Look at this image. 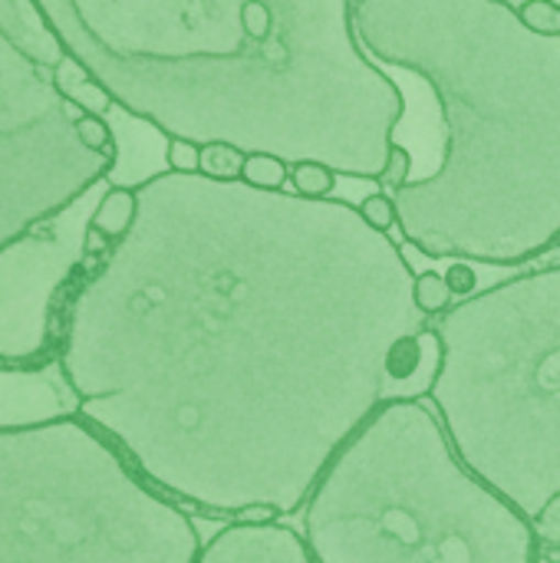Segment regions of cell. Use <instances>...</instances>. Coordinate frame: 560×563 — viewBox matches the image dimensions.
<instances>
[{
  "instance_id": "obj_1",
  "label": "cell",
  "mask_w": 560,
  "mask_h": 563,
  "mask_svg": "<svg viewBox=\"0 0 560 563\" xmlns=\"http://www.w3.org/2000/svg\"><path fill=\"white\" fill-rule=\"evenodd\" d=\"M135 195L59 313L79 416L205 515L304 511L396 399L386 356L426 330L416 274L350 201L175 172Z\"/></svg>"
},
{
  "instance_id": "obj_2",
  "label": "cell",
  "mask_w": 560,
  "mask_h": 563,
  "mask_svg": "<svg viewBox=\"0 0 560 563\" xmlns=\"http://www.w3.org/2000/svg\"><path fill=\"white\" fill-rule=\"evenodd\" d=\"M63 49L165 135L373 181L406 115L350 0H36Z\"/></svg>"
},
{
  "instance_id": "obj_3",
  "label": "cell",
  "mask_w": 560,
  "mask_h": 563,
  "mask_svg": "<svg viewBox=\"0 0 560 563\" xmlns=\"http://www.w3.org/2000/svg\"><path fill=\"white\" fill-rule=\"evenodd\" d=\"M317 563H538L535 525L452 449L432 406L386 399L304 505Z\"/></svg>"
},
{
  "instance_id": "obj_4",
  "label": "cell",
  "mask_w": 560,
  "mask_h": 563,
  "mask_svg": "<svg viewBox=\"0 0 560 563\" xmlns=\"http://www.w3.org/2000/svg\"><path fill=\"white\" fill-rule=\"evenodd\" d=\"M436 333L429 406L455 455L535 525L560 498V264L459 300Z\"/></svg>"
},
{
  "instance_id": "obj_5",
  "label": "cell",
  "mask_w": 560,
  "mask_h": 563,
  "mask_svg": "<svg viewBox=\"0 0 560 563\" xmlns=\"http://www.w3.org/2000/svg\"><path fill=\"white\" fill-rule=\"evenodd\" d=\"M201 548L83 416L0 432V563H198Z\"/></svg>"
},
{
  "instance_id": "obj_6",
  "label": "cell",
  "mask_w": 560,
  "mask_h": 563,
  "mask_svg": "<svg viewBox=\"0 0 560 563\" xmlns=\"http://www.w3.org/2000/svg\"><path fill=\"white\" fill-rule=\"evenodd\" d=\"M79 115L53 69L26 59L0 30V251L106 181L116 158L79 139Z\"/></svg>"
},
{
  "instance_id": "obj_7",
  "label": "cell",
  "mask_w": 560,
  "mask_h": 563,
  "mask_svg": "<svg viewBox=\"0 0 560 563\" xmlns=\"http://www.w3.org/2000/svg\"><path fill=\"white\" fill-rule=\"evenodd\" d=\"M109 181L0 251V363H30L59 333L63 303L86 267V234Z\"/></svg>"
},
{
  "instance_id": "obj_8",
  "label": "cell",
  "mask_w": 560,
  "mask_h": 563,
  "mask_svg": "<svg viewBox=\"0 0 560 563\" xmlns=\"http://www.w3.org/2000/svg\"><path fill=\"white\" fill-rule=\"evenodd\" d=\"M79 412V402L59 369H10L0 366V432L36 429Z\"/></svg>"
},
{
  "instance_id": "obj_9",
  "label": "cell",
  "mask_w": 560,
  "mask_h": 563,
  "mask_svg": "<svg viewBox=\"0 0 560 563\" xmlns=\"http://www.w3.org/2000/svg\"><path fill=\"white\" fill-rule=\"evenodd\" d=\"M198 563H317L307 538L281 521L228 525L205 541Z\"/></svg>"
},
{
  "instance_id": "obj_10",
  "label": "cell",
  "mask_w": 560,
  "mask_h": 563,
  "mask_svg": "<svg viewBox=\"0 0 560 563\" xmlns=\"http://www.w3.org/2000/svg\"><path fill=\"white\" fill-rule=\"evenodd\" d=\"M112 139H116V162L106 175L109 185L116 188H142L145 181L158 178L168 172V139L155 122L112 106L106 115Z\"/></svg>"
},
{
  "instance_id": "obj_11",
  "label": "cell",
  "mask_w": 560,
  "mask_h": 563,
  "mask_svg": "<svg viewBox=\"0 0 560 563\" xmlns=\"http://www.w3.org/2000/svg\"><path fill=\"white\" fill-rule=\"evenodd\" d=\"M0 30L26 59H33L43 69H56L66 56L59 36L46 23L36 0H0Z\"/></svg>"
},
{
  "instance_id": "obj_12",
  "label": "cell",
  "mask_w": 560,
  "mask_h": 563,
  "mask_svg": "<svg viewBox=\"0 0 560 563\" xmlns=\"http://www.w3.org/2000/svg\"><path fill=\"white\" fill-rule=\"evenodd\" d=\"M135 218H139V195H135V188L109 185L102 191L96 211H92V231H99L102 238H109L116 244V241H122L132 231Z\"/></svg>"
},
{
  "instance_id": "obj_13",
  "label": "cell",
  "mask_w": 560,
  "mask_h": 563,
  "mask_svg": "<svg viewBox=\"0 0 560 563\" xmlns=\"http://www.w3.org/2000/svg\"><path fill=\"white\" fill-rule=\"evenodd\" d=\"M248 155L251 152H244L241 145L208 142V145H201V172L198 175L215 178V181H241Z\"/></svg>"
},
{
  "instance_id": "obj_14",
  "label": "cell",
  "mask_w": 560,
  "mask_h": 563,
  "mask_svg": "<svg viewBox=\"0 0 560 563\" xmlns=\"http://www.w3.org/2000/svg\"><path fill=\"white\" fill-rule=\"evenodd\" d=\"M290 191L300 195V198H314V201H323L337 191L340 185V175L323 165V162H294L290 165Z\"/></svg>"
},
{
  "instance_id": "obj_15",
  "label": "cell",
  "mask_w": 560,
  "mask_h": 563,
  "mask_svg": "<svg viewBox=\"0 0 560 563\" xmlns=\"http://www.w3.org/2000/svg\"><path fill=\"white\" fill-rule=\"evenodd\" d=\"M241 181L251 188H261V191H284L290 181V162H284L281 155H271V152H251L244 162Z\"/></svg>"
},
{
  "instance_id": "obj_16",
  "label": "cell",
  "mask_w": 560,
  "mask_h": 563,
  "mask_svg": "<svg viewBox=\"0 0 560 563\" xmlns=\"http://www.w3.org/2000/svg\"><path fill=\"white\" fill-rule=\"evenodd\" d=\"M515 13L528 33L541 40H560V0H525Z\"/></svg>"
},
{
  "instance_id": "obj_17",
  "label": "cell",
  "mask_w": 560,
  "mask_h": 563,
  "mask_svg": "<svg viewBox=\"0 0 560 563\" xmlns=\"http://www.w3.org/2000/svg\"><path fill=\"white\" fill-rule=\"evenodd\" d=\"M413 297H416V307L426 317H442L452 307V290L446 284V274H439V271L419 274L416 277V287H413Z\"/></svg>"
},
{
  "instance_id": "obj_18",
  "label": "cell",
  "mask_w": 560,
  "mask_h": 563,
  "mask_svg": "<svg viewBox=\"0 0 560 563\" xmlns=\"http://www.w3.org/2000/svg\"><path fill=\"white\" fill-rule=\"evenodd\" d=\"M356 211H360V218L373 228V231H380V234H393L396 228H399V208H396V198L389 195V191H370V195H363L360 198V205H356Z\"/></svg>"
},
{
  "instance_id": "obj_19",
  "label": "cell",
  "mask_w": 560,
  "mask_h": 563,
  "mask_svg": "<svg viewBox=\"0 0 560 563\" xmlns=\"http://www.w3.org/2000/svg\"><path fill=\"white\" fill-rule=\"evenodd\" d=\"M409 181H413V152H409L403 142L393 139V145H389V162H386L383 175L376 178V185H380V191L396 195V191L406 188Z\"/></svg>"
},
{
  "instance_id": "obj_20",
  "label": "cell",
  "mask_w": 560,
  "mask_h": 563,
  "mask_svg": "<svg viewBox=\"0 0 560 563\" xmlns=\"http://www.w3.org/2000/svg\"><path fill=\"white\" fill-rule=\"evenodd\" d=\"M66 99H73L83 112H89V115H109V109L116 106V99L92 79V76H86V79H79L69 92H66Z\"/></svg>"
},
{
  "instance_id": "obj_21",
  "label": "cell",
  "mask_w": 560,
  "mask_h": 563,
  "mask_svg": "<svg viewBox=\"0 0 560 563\" xmlns=\"http://www.w3.org/2000/svg\"><path fill=\"white\" fill-rule=\"evenodd\" d=\"M168 172L175 175H198L201 172V145L191 139H168Z\"/></svg>"
},
{
  "instance_id": "obj_22",
  "label": "cell",
  "mask_w": 560,
  "mask_h": 563,
  "mask_svg": "<svg viewBox=\"0 0 560 563\" xmlns=\"http://www.w3.org/2000/svg\"><path fill=\"white\" fill-rule=\"evenodd\" d=\"M446 284H449L452 297L469 300V297L479 294V267L472 261H452L449 271H446Z\"/></svg>"
},
{
  "instance_id": "obj_23",
  "label": "cell",
  "mask_w": 560,
  "mask_h": 563,
  "mask_svg": "<svg viewBox=\"0 0 560 563\" xmlns=\"http://www.w3.org/2000/svg\"><path fill=\"white\" fill-rule=\"evenodd\" d=\"M535 534H538V544H541L545 551L560 548V498H554V501L535 518Z\"/></svg>"
},
{
  "instance_id": "obj_24",
  "label": "cell",
  "mask_w": 560,
  "mask_h": 563,
  "mask_svg": "<svg viewBox=\"0 0 560 563\" xmlns=\"http://www.w3.org/2000/svg\"><path fill=\"white\" fill-rule=\"evenodd\" d=\"M281 515L274 511V508H267V505H251V508H244L241 515H238V521L241 525H271V521H277Z\"/></svg>"
},
{
  "instance_id": "obj_25",
  "label": "cell",
  "mask_w": 560,
  "mask_h": 563,
  "mask_svg": "<svg viewBox=\"0 0 560 563\" xmlns=\"http://www.w3.org/2000/svg\"><path fill=\"white\" fill-rule=\"evenodd\" d=\"M545 563H560V548L548 551V554H545Z\"/></svg>"
}]
</instances>
